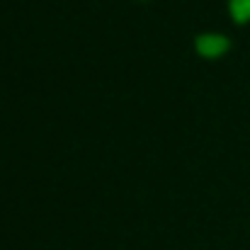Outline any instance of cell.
I'll return each instance as SVG.
<instances>
[{
	"instance_id": "obj_1",
	"label": "cell",
	"mask_w": 250,
	"mask_h": 250,
	"mask_svg": "<svg viewBox=\"0 0 250 250\" xmlns=\"http://www.w3.org/2000/svg\"><path fill=\"white\" fill-rule=\"evenodd\" d=\"M197 51L207 59H216V56H224L229 51V39L221 37V34H204L197 39Z\"/></svg>"
},
{
	"instance_id": "obj_2",
	"label": "cell",
	"mask_w": 250,
	"mask_h": 250,
	"mask_svg": "<svg viewBox=\"0 0 250 250\" xmlns=\"http://www.w3.org/2000/svg\"><path fill=\"white\" fill-rule=\"evenodd\" d=\"M231 15L236 22H250V0H231Z\"/></svg>"
}]
</instances>
